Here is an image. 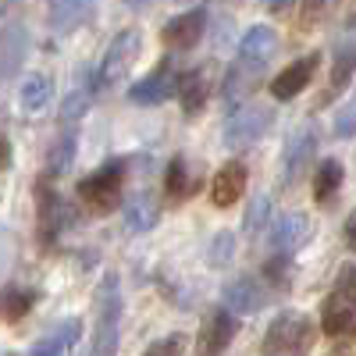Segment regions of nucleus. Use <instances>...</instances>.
I'll return each mask as SVG.
<instances>
[{"mask_svg":"<svg viewBox=\"0 0 356 356\" xmlns=\"http://www.w3.org/2000/svg\"><path fill=\"white\" fill-rule=\"evenodd\" d=\"M317 342V324L303 310H282L264 332L260 353L264 356H307Z\"/></svg>","mask_w":356,"mask_h":356,"instance_id":"obj_1","label":"nucleus"},{"mask_svg":"<svg viewBox=\"0 0 356 356\" xmlns=\"http://www.w3.org/2000/svg\"><path fill=\"white\" fill-rule=\"evenodd\" d=\"M122 182H125V164L122 161H107L100 171L86 175L79 182V200L89 207L93 214H111L122 203Z\"/></svg>","mask_w":356,"mask_h":356,"instance_id":"obj_2","label":"nucleus"},{"mask_svg":"<svg viewBox=\"0 0 356 356\" xmlns=\"http://www.w3.org/2000/svg\"><path fill=\"white\" fill-rule=\"evenodd\" d=\"M97 307H100V324L93 335V356H114L118 353V321H122V292H118V278L107 275L97 289Z\"/></svg>","mask_w":356,"mask_h":356,"instance_id":"obj_3","label":"nucleus"},{"mask_svg":"<svg viewBox=\"0 0 356 356\" xmlns=\"http://www.w3.org/2000/svg\"><path fill=\"white\" fill-rule=\"evenodd\" d=\"M136 57H139V33H136V29H125V33H118L111 40L104 61H100V72H97V86L100 89L118 86L129 75V68L136 65Z\"/></svg>","mask_w":356,"mask_h":356,"instance_id":"obj_4","label":"nucleus"},{"mask_svg":"<svg viewBox=\"0 0 356 356\" xmlns=\"http://www.w3.org/2000/svg\"><path fill=\"white\" fill-rule=\"evenodd\" d=\"M275 122V114L271 107H243V111H235L228 118V125H225V146L228 150H243V146H253L267 129H271Z\"/></svg>","mask_w":356,"mask_h":356,"instance_id":"obj_5","label":"nucleus"},{"mask_svg":"<svg viewBox=\"0 0 356 356\" xmlns=\"http://www.w3.org/2000/svg\"><path fill=\"white\" fill-rule=\"evenodd\" d=\"M235 328L239 321L228 310H211L207 321L200 324V335H196V356H225V349L235 339Z\"/></svg>","mask_w":356,"mask_h":356,"instance_id":"obj_6","label":"nucleus"},{"mask_svg":"<svg viewBox=\"0 0 356 356\" xmlns=\"http://www.w3.org/2000/svg\"><path fill=\"white\" fill-rule=\"evenodd\" d=\"M65 200L57 196V189L50 186V178H43L40 189H36V221H40V239L50 246L57 235H61L65 221H68V211H65Z\"/></svg>","mask_w":356,"mask_h":356,"instance_id":"obj_7","label":"nucleus"},{"mask_svg":"<svg viewBox=\"0 0 356 356\" xmlns=\"http://www.w3.org/2000/svg\"><path fill=\"white\" fill-rule=\"evenodd\" d=\"M314 150H317V132H314L310 125L296 129V132L289 136L285 154H282V175H285V182H289V186L303 178L307 164L314 161Z\"/></svg>","mask_w":356,"mask_h":356,"instance_id":"obj_8","label":"nucleus"},{"mask_svg":"<svg viewBox=\"0 0 356 356\" xmlns=\"http://www.w3.org/2000/svg\"><path fill=\"white\" fill-rule=\"evenodd\" d=\"M246 178H250V171H246L243 161L221 164L218 175H214V182H211V203L218 207V211H228V207H235V203L243 200V193H246Z\"/></svg>","mask_w":356,"mask_h":356,"instance_id":"obj_9","label":"nucleus"},{"mask_svg":"<svg viewBox=\"0 0 356 356\" xmlns=\"http://www.w3.org/2000/svg\"><path fill=\"white\" fill-rule=\"evenodd\" d=\"M275 50H278V33L275 29L271 25H253L239 40V65L257 72V68H264L267 61H271Z\"/></svg>","mask_w":356,"mask_h":356,"instance_id":"obj_10","label":"nucleus"},{"mask_svg":"<svg viewBox=\"0 0 356 356\" xmlns=\"http://www.w3.org/2000/svg\"><path fill=\"white\" fill-rule=\"evenodd\" d=\"M178 93V72L171 68V61H164L154 75L139 79L132 89H129V100L132 104H164Z\"/></svg>","mask_w":356,"mask_h":356,"instance_id":"obj_11","label":"nucleus"},{"mask_svg":"<svg viewBox=\"0 0 356 356\" xmlns=\"http://www.w3.org/2000/svg\"><path fill=\"white\" fill-rule=\"evenodd\" d=\"M317 65H321V54H307V57H300V61H292L285 72H278L275 82H271L275 100H292V97H300L303 89L310 86Z\"/></svg>","mask_w":356,"mask_h":356,"instance_id":"obj_12","label":"nucleus"},{"mask_svg":"<svg viewBox=\"0 0 356 356\" xmlns=\"http://www.w3.org/2000/svg\"><path fill=\"white\" fill-rule=\"evenodd\" d=\"M310 232H314V221L307 214H285L271 228V246L278 250V257H292L296 250H303L310 243Z\"/></svg>","mask_w":356,"mask_h":356,"instance_id":"obj_13","label":"nucleus"},{"mask_svg":"<svg viewBox=\"0 0 356 356\" xmlns=\"http://www.w3.org/2000/svg\"><path fill=\"white\" fill-rule=\"evenodd\" d=\"M203 29H207V11L203 8H193L186 15H178L164 25V43L171 50H193L200 40H203Z\"/></svg>","mask_w":356,"mask_h":356,"instance_id":"obj_14","label":"nucleus"},{"mask_svg":"<svg viewBox=\"0 0 356 356\" xmlns=\"http://www.w3.org/2000/svg\"><path fill=\"white\" fill-rule=\"evenodd\" d=\"M321 332L332 335V339L356 332V303H349L339 292H332L328 300H324V310H321Z\"/></svg>","mask_w":356,"mask_h":356,"instance_id":"obj_15","label":"nucleus"},{"mask_svg":"<svg viewBox=\"0 0 356 356\" xmlns=\"http://www.w3.org/2000/svg\"><path fill=\"white\" fill-rule=\"evenodd\" d=\"M225 303H228V314H257L264 307V289L257 278L239 275L235 282L225 285Z\"/></svg>","mask_w":356,"mask_h":356,"instance_id":"obj_16","label":"nucleus"},{"mask_svg":"<svg viewBox=\"0 0 356 356\" xmlns=\"http://www.w3.org/2000/svg\"><path fill=\"white\" fill-rule=\"evenodd\" d=\"M93 4L97 0H50V29H57V33H72V29H79L89 15H93Z\"/></svg>","mask_w":356,"mask_h":356,"instance_id":"obj_17","label":"nucleus"},{"mask_svg":"<svg viewBox=\"0 0 356 356\" xmlns=\"http://www.w3.org/2000/svg\"><path fill=\"white\" fill-rule=\"evenodd\" d=\"M161 221V203H157V196H150V193H136L129 203H125V225L132 228V232H150L154 225Z\"/></svg>","mask_w":356,"mask_h":356,"instance_id":"obj_18","label":"nucleus"},{"mask_svg":"<svg viewBox=\"0 0 356 356\" xmlns=\"http://www.w3.org/2000/svg\"><path fill=\"white\" fill-rule=\"evenodd\" d=\"M79 335H82V321L68 317L50 339H43V342H36L33 349H29V356H68V349L79 342Z\"/></svg>","mask_w":356,"mask_h":356,"instance_id":"obj_19","label":"nucleus"},{"mask_svg":"<svg viewBox=\"0 0 356 356\" xmlns=\"http://www.w3.org/2000/svg\"><path fill=\"white\" fill-rule=\"evenodd\" d=\"M36 307V292L33 289H22V285H4L0 289V321L15 324L22 317H29V310Z\"/></svg>","mask_w":356,"mask_h":356,"instance_id":"obj_20","label":"nucleus"},{"mask_svg":"<svg viewBox=\"0 0 356 356\" xmlns=\"http://www.w3.org/2000/svg\"><path fill=\"white\" fill-rule=\"evenodd\" d=\"M207 72L203 68H193L186 75H178V100H182V111L186 114H200L203 104H207Z\"/></svg>","mask_w":356,"mask_h":356,"instance_id":"obj_21","label":"nucleus"},{"mask_svg":"<svg viewBox=\"0 0 356 356\" xmlns=\"http://www.w3.org/2000/svg\"><path fill=\"white\" fill-rule=\"evenodd\" d=\"M196 189H200V178H193L189 161H186V157H175V161L168 164V171H164V193H168L171 200H186V196H193Z\"/></svg>","mask_w":356,"mask_h":356,"instance_id":"obj_22","label":"nucleus"},{"mask_svg":"<svg viewBox=\"0 0 356 356\" xmlns=\"http://www.w3.org/2000/svg\"><path fill=\"white\" fill-rule=\"evenodd\" d=\"M50 97H54V82H50V75H29V79L22 82L18 104H22L25 114H40V111L50 104Z\"/></svg>","mask_w":356,"mask_h":356,"instance_id":"obj_23","label":"nucleus"},{"mask_svg":"<svg viewBox=\"0 0 356 356\" xmlns=\"http://www.w3.org/2000/svg\"><path fill=\"white\" fill-rule=\"evenodd\" d=\"M342 178H346V171H342V164H339L335 157L321 161V164H317V175H314V200H317V203L335 200V193L342 189Z\"/></svg>","mask_w":356,"mask_h":356,"instance_id":"obj_24","label":"nucleus"},{"mask_svg":"<svg viewBox=\"0 0 356 356\" xmlns=\"http://www.w3.org/2000/svg\"><path fill=\"white\" fill-rule=\"evenodd\" d=\"M356 75V47L353 43H342L335 50V61H332V79H328V93H342V89L353 82Z\"/></svg>","mask_w":356,"mask_h":356,"instance_id":"obj_25","label":"nucleus"},{"mask_svg":"<svg viewBox=\"0 0 356 356\" xmlns=\"http://www.w3.org/2000/svg\"><path fill=\"white\" fill-rule=\"evenodd\" d=\"M267 218H271V196L260 193V196H253V203L246 207V221H243V228H246L250 239H257V235L264 232Z\"/></svg>","mask_w":356,"mask_h":356,"instance_id":"obj_26","label":"nucleus"},{"mask_svg":"<svg viewBox=\"0 0 356 356\" xmlns=\"http://www.w3.org/2000/svg\"><path fill=\"white\" fill-rule=\"evenodd\" d=\"M72 161H75V136L68 132L65 139H57V143H54V150H50V175L68 171Z\"/></svg>","mask_w":356,"mask_h":356,"instance_id":"obj_27","label":"nucleus"},{"mask_svg":"<svg viewBox=\"0 0 356 356\" xmlns=\"http://www.w3.org/2000/svg\"><path fill=\"white\" fill-rule=\"evenodd\" d=\"M235 257V235L232 232H218L211 243V267H225Z\"/></svg>","mask_w":356,"mask_h":356,"instance_id":"obj_28","label":"nucleus"},{"mask_svg":"<svg viewBox=\"0 0 356 356\" xmlns=\"http://www.w3.org/2000/svg\"><path fill=\"white\" fill-rule=\"evenodd\" d=\"M86 111H89V93L86 89H72L61 104V122H79Z\"/></svg>","mask_w":356,"mask_h":356,"instance_id":"obj_29","label":"nucleus"},{"mask_svg":"<svg viewBox=\"0 0 356 356\" xmlns=\"http://www.w3.org/2000/svg\"><path fill=\"white\" fill-rule=\"evenodd\" d=\"M267 282L271 285H278V289H285L289 282H292V264H289V257H275V260H267Z\"/></svg>","mask_w":356,"mask_h":356,"instance_id":"obj_30","label":"nucleus"},{"mask_svg":"<svg viewBox=\"0 0 356 356\" xmlns=\"http://www.w3.org/2000/svg\"><path fill=\"white\" fill-rule=\"evenodd\" d=\"M182 349H186V335H182V332H175V335H168V339L154 342L143 356H182Z\"/></svg>","mask_w":356,"mask_h":356,"instance_id":"obj_31","label":"nucleus"},{"mask_svg":"<svg viewBox=\"0 0 356 356\" xmlns=\"http://www.w3.org/2000/svg\"><path fill=\"white\" fill-rule=\"evenodd\" d=\"M324 15V0H300V25L303 29H314Z\"/></svg>","mask_w":356,"mask_h":356,"instance_id":"obj_32","label":"nucleus"},{"mask_svg":"<svg viewBox=\"0 0 356 356\" xmlns=\"http://www.w3.org/2000/svg\"><path fill=\"white\" fill-rule=\"evenodd\" d=\"M335 292L342 296V300H349V303H356V264H349L346 271H342V278H339V285H335Z\"/></svg>","mask_w":356,"mask_h":356,"instance_id":"obj_33","label":"nucleus"},{"mask_svg":"<svg viewBox=\"0 0 356 356\" xmlns=\"http://www.w3.org/2000/svg\"><path fill=\"white\" fill-rule=\"evenodd\" d=\"M353 132H356V100H353V104L335 118V136H342V139H346V136H353Z\"/></svg>","mask_w":356,"mask_h":356,"instance_id":"obj_34","label":"nucleus"},{"mask_svg":"<svg viewBox=\"0 0 356 356\" xmlns=\"http://www.w3.org/2000/svg\"><path fill=\"white\" fill-rule=\"evenodd\" d=\"M342 243H346V250H353L356 253V211L346 218V225H342Z\"/></svg>","mask_w":356,"mask_h":356,"instance_id":"obj_35","label":"nucleus"},{"mask_svg":"<svg viewBox=\"0 0 356 356\" xmlns=\"http://www.w3.org/2000/svg\"><path fill=\"white\" fill-rule=\"evenodd\" d=\"M11 164V143L4 139V136H0V171H4Z\"/></svg>","mask_w":356,"mask_h":356,"instance_id":"obj_36","label":"nucleus"},{"mask_svg":"<svg viewBox=\"0 0 356 356\" xmlns=\"http://www.w3.org/2000/svg\"><path fill=\"white\" fill-rule=\"evenodd\" d=\"M129 4H132V8H139V4H146V0H129Z\"/></svg>","mask_w":356,"mask_h":356,"instance_id":"obj_37","label":"nucleus"}]
</instances>
